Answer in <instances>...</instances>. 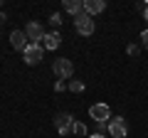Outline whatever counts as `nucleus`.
<instances>
[{
    "label": "nucleus",
    "mask_w": 148,
    "mask_h": 138,
    "mask_svg": "<svg viewBox=\"0 0 148 138\" xmlns=\"http://www.w3.org/2000/svg\"><path fill=\"white\" fill-rule=\"evenodd\" d=\"M52 72H54V77H57L59 81H64V79H72V74H74V64L69 62V59L59 57V59H54V64H52Z\"/></svg>",
    "instance_id": "obj_1"
},
{
    "label": "nucleus",
    "mask_w": 148,
    "mask_h": 138,
    "mask_svg": "<svg viewBox=\"0 0 148 138\" xmlns=\"http://www.w3.org/2000/svg\"><path fill=\"white\" fill-rule=\"evenodd\" d=\"M54 128H57L59 136L72 133V128H74V116H72V113H57V116H54Z\"/></svg>",
    "instance_id": "obj_4"
},
{
    "label": "nucleus",
    "mask_w": 148,
    "mask_h": 138,
    "mask_svg": "<svg viewBox=\"0 0 148 138\" xmlns=\"http://www.w3.org/2000/svg\"><path fill=\"white\" fill-rule=\"evenodd\" d=\"M89 138H104V136H101V133H94V136H89Z\"/></svg>",
    "instance_id": "obj_18"
},
{
    "label": "nucleus",
    "mask_w": 148,
    "mask_h": 138,
    "mask_svg": "<svg viewBox=\"0 0 148 138\" xmlns=\"http://www.w3.org/2000/svg\"><path fill=\"white\" fill-rule=\"evenodd\" d=\"M64 10L72 17H79L82 12H84V3H82V0H64Z\"/></svg>",
    "instance_id": "obj_11"
},
{
    "label": "nucleus",
    "mask_w": 148,
    "mask_h": 138,
    "mask_svg": "<svg viewBox=\"0 0 148 138\" xmlns=\"http://www.w3.org/2000/svg\"><path fill=\"white\" fill-rule=\"evenodd\" d=\"M72 133L74 136H86V126L82 121H74V128H72Z\"/></svg>",
    "instance_id": "obj_12"
},
{
    "label": "nucleus",
    "mask_w": 148,
    "mask_h": 138,
    "mask_svg": "<svg viewBox=\"0 0 148 138\" xmlns=\"http://www.w3.org/2000/svg\"><path fill=\"white\" fill-rule=\"evenodd\" d=\"M42 57H45V49H42V44H27V49L22 52V59H25V64H30V67H35V64H40L42 62Z\"/></svg>",
    "instance_id": "obj_3"
},
{
    "label": "nucleus",
    "mask_w": 148,
    "mask_h": 138,
    "mask_svg": "<svg viewBox=\"0 0 148 138\" xmlns=\"http://www.w3.org/2000/svg\"><path fill=\"white\" fill-rule=\"evenodd\" d=\"M42 49H57L59 44H62V35L59 32H49V35H45L42 37Z\"/></svg>",
    "instance_id": "obj_9"
},
{
    "label": "nucleus",
    "mask_w": 148,
    "mask_h": 138,
    "mask_svg": "<svg viewBox=\"0 0 148 138\" xmlns=\"http://www.w3.org/2000/svg\"><path fill=\"white\" fill-rule=\"evenodd\" d=\"M143 15H146V20H148V8H146V12H143Z\"/></svg>",
    "instance_id": "obj_19"
},
{
    "label": "nucleus",
    "mask_w": 148,
    "mask_h": 138,
    "mask_svg": "<svg viewBox=\"0 0 148 138\" xmlns=\"http://www.w3.org/2000/svg\"><path fill=\"white\" fill-rule=\"evenodd\" d=\"M141 44L148 49V30H143V32H141Z\"/></svg>",
    "instance_id": "obj_16"
},
{
    "label": "nucleus",
    "mask_w": 148,
    "mask_h": 138,
    "mask_svg": "<svg viewBox=\"0 0 148 138\" xmlns=\"http://www.w3.org/2000/svg\"><path fill=\"white\" fill-rule=\"evenodd\" d=\"M5 20H8V17H5V12H0V25H3Z\"/></svg>",
    "instance_id": "obj_17"
},
{
    "label": "nucleus",
    "mask_w": 148,
    "mask_h": 138,
    "mask_svg": "<svg viewBox=\"0 0 148 138\" xmlns=\"http://www.w3.org/2000/svg\"><path fill=\"white\" fill-rule=\"evenodd\" d=\"M109 136H114V138H126L128 136V126H126V121H123V116H111Z\"/></svg>",
    "instance_id": "obj_5"
},
{
    "label": "nucleus",
    "mask_w": 148,
    "mask_h": 138,
    "mask_svg": "<svg viewBox=\"0 0 148 138\" xmlns=\"http://www.w3.org/2000/svg\"><path fill=\"white\" fill-rule=\"evenodd\" d=\"M69 91H74V94H82V91H84V81H69Z\"/></svg>",
    "instance_id": "obj_13"
},
{
    "label": "nucleus",
    "mask_w": 148,
    "mask_h": 138,
    "mask_svg": "<svg viewBox=\"0 0 148 138\" xmlns=\"http://www.w3.org/2000/svg\"><path fill=\"white\" fill-rule=\"evenodd\" d=\"M49 25L59 27V25H62V15H59V12H52V15H49Z\"/></svg>",
    "instance_id": "obj_14"
},
{
    "label": "nucleus",
    "mask_w": 148,
    "mask_h": 138,
    "mask_svg": "<svg viewBox=\"0 0 148 138\" xmlns=\"http://www.w3.org/2000/svg\"><path fill=\"white\" fill-rule=\"evenodd\" d=\"M25 40H27V35H25L22 30H12V35H10V44H12L15 49L25 52V49H27V42H25Z\"/></svg>",
    "instance_id": "obj_10"
},
{
    "label": "nucleus",
    "mask_w": 148,
    "mask_h": 138,
    "mask_svg": "<svg viewBox=\"0 0 148 138\" xmlns=\"http://www.w3.org/2000/svg\"><path fill=\"white\" fill-rule=\"evenodd\" d=\"M89 116L94 118L96 123H109L111 121V109L106 106V104H94V106L89 109Z\"/></svg>",
    "instance_id": "obj_6"
},
{
    "label": "nucleus",
    "mask_w": 148,
    "mask_h": 138,
    "mask_svg": "<svg viewBox=\"0 0 148 138\" xmlns=\"http://www.w3.org/2000/svg\"><path fill=\"white\" fill-rule=\"evenodd\" d=\"M74 27H77V32H79V35H84V37L94 35V30H96V25H94V17H89L86 12H82L79 17H74Z\"/></svg>",
    "instance_id": "obj_2"
},
{
    "label": "nucleus",
    "mask_w": 148,
    "mask_h": 138,
    "mask_svg": "<svg viewBox=\"0 0 148 138\" xmlns=\"http://www.w3.org/2000/svg\"><path fill=\"white\" fill-rule=\"evenodd\" d=\"M82 3H84V12L89 17H94V15H99V12L106 10V3H104V0H82Z\"/></svg>",
    "instance_id": "obj_8"
},
{
    "label": "nucleus",
    "mask_w": 148,
    "mask_h": 138,
    "mask_svg": "<svg viewBox=\"0 0 148 138\" xmlns=\"http://www.w3.org/2000/svg\"><path fill=\"white\" fill-rule=\"evenodd\" d=\"M25 35H27V40H32V44H40V42H42V37H45V30H42L40 22H27Z\"/></svg>",
    "instance_id": "obj_7"
},
{
    "label": "nucleus",
    "mask_w": 148,
    "mask_h": 138,
    "mask_svg": "<svg viewBox=\"0 0 148 138\" xmlns=\"http://www.w3.org/2000/svg\"><path fill=\"white\" fill-rule=\"evenodd\" d=\"M126 52H128V57H138V54H141V47H138V44H128Z\"/></svg>",
    "instance_id": "obj_15"
}]
</instances>
